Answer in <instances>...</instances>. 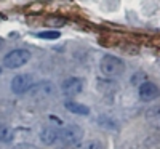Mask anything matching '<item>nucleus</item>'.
Listing matches in <instances>:
<instances>
[{"mask_svg": "<svg viewBox=\"0 0 160 149\" xmlns=\"http://www.w3.org/2000/svg\"><path fill=\"white\" fill-rule=\"evenodd\" d=\"M0 74H2V67H0Z\"/></svg>", "mask_w": 160, "mask_h": 149, "instance_id": "18", "label": "nucleus"}, {"mask_svg": "<svg viewBox=\"0 0 160 149\" xmlns=\"http://www.w3.org/2000/svg\"><path fill=\"white\" fill-rule=\"evenodd\" d=\"M29 91H32L34 96H38V98H48L51 96L53 93H55V87H53V84L50 82H40L38 85H32L29 88Z\"/></svg>", "mask_w": 160, "mask_h": 149, "instance_id": "8", "label": "nucleus"}, {"mask_svg": "<svg viewBox=\"0 0 160 149\" xmlns=\"http://www.w3.org/2000/svg\"><path fill=\"white\" fill-rule=\"evenodd\" d=\"M3 45H5V40H3V37H0V50L3 48Z\"/></svg>", "mask_w": 160, "mask_h": 149, "instance_id": "17", "label": "nucleus"}, {"mask_svg": "<svg viewBox=\"0 0 160 149\" xmlns=\"http://www.w3.org/2000/svg\"><path fill=\"white\" fill-rule=\"evenodd\" d=\"M146 120L151 122V124H160V106H152L149 107L144 114Z\"/></svg>", "mask_w": 160, "mask_h": 149, "instance_id": "12", "label": "nucleus"}, {"mask_svg": "<svg viewBox=\"0 0 160 149\" xmlns=\"http://www.w3.org/2000/svg\"><path fill=\"white\" fill-rule=\"evenodd\" d=\"M83 140V128L80 125L71 124L66 125L64 128H59V141L68 144V146H75Z\"/></svg>", "mask_w": 160, "mask_h": 149, "instance_id": "3", "label": "nucleus"}, {"mask_svg": "<svg viewBox=\"0 0 160 149\" xmlns=\"http://www.w3.org/2000/svg\"><path fill=\"white\" fill-rule=\"evenodd\" d=\"M13 149H37V147L32 146V144H18V146H15Z\"/></svg>", "mask_w": 160, "mask_h": 149, "instance_id": "15", "label": "nucleus"}, {"mask_svg": "<svg viewBox=\"0 0 160 149\" xmlns=\"http://www.w3.org/2000/svg\"><path fill=\"white\" fill-rule=\"evenodd\" d=\"M31 59V51L26 48H15L7 53L3 58V66L8 69H19Z\"/></svg>", "mask_w": 160, "mask_h": 149, "instance_id": "2", "label": "nucleus"}, {"mask_svg": "<svg viewBox=\"0 0 160 149\" xmlns=\"http://www.w3.org/2000/svg\"><path fill=\"white\" fill-rule=\"evenodd\" d=\"M96 122H98V125H101L102 128H108V130H115L117 128V122L112 120L109 116H98Z\"/></svg>", "mask_w": 160, "mask_h": 149, "instance_id": "13", "label": "nucleus"}, {"mask_svg": "<svg viewBox=\"0 0 160 149\" xmlns=\"http://www.w3.org/2000/svg\"><path fill=\"white\" fill-rule=\"evenodd\" d=\"M72 149H102V141L98 140V138H91V140H87V141L82 140Z\"/></svg>", "mask_w": 160, "mask_h": 149, "instance_id": "10", "label": "nucleus"}, {"mask_svg": "<svg viewBox=\"0 0 160 149\" xmlns=\"http://www.w3.org/2000/svg\"><path fill=\"white\" fill-rule=\"evenodd\" d=\"M61 90L66 96H75V95H78L83 90V82H82V79H78V77H69L62 82Z\"/></svg>", "mask_w": 160, "mask_h": 149, "instance_id": "5", "label": "nucleus"}, {"mask_svg": "<svg viewBox=\"0 0 160 149\" xmlns=\"http://www.w3.org/2000/svg\"><path fill=\"white\" fill-rule=\"evenodd\" d=\"M38 138L45 146H53L59 141V128L53 127V125H47L40 130Z\"/></svg>", "mask_w": 160, "mask_h": 149, "instance_id": "6", "label": "nucleus"}, {"mask_svg": "<svg viewBox=\"0 0 160 149\" xmlns=\"http://www.w3.org/2000/svg\"><path fill=\"white\" fill-rule=\"evenodd\" d=\"M38 39H45V40H56L61 37L59 31H43V32H37Z\"/></svg>", "mask_w": 160, "mask_h": 149, "instance_id": "14", "label": "nucleus"}, {"mask_svg": "<svg viewBox=\"0 0 160 149\" xmlns=\"http://www.w3.org/2000/svg\"><path fill=\"white\" fill-rule=\"evenodd\" d=\"M99 71L106 77H120L125 71V63L118 56L104 55L99 59Z\"/></svg>", "mask_w": 160, "mask_h": 149, "instance_id": "1", "label": "nucleus"}, {"mask_svg": "<svg viewBox=\"0 0 160 149\" xmlns=\"http://www.w3.org/2000/svg\"><path fill=\"white\" fill-rule=\"evenodd\" d=\"M66 109L72 114H77V116H88L90 114V109L85 106V104H80V103H75V101H68L64 104Z\"/></svg>", "mask_w": 160, "mask_h": 149, "instance_id": "9", "label": "nucleus"}, {"mask_svg": "<svg viewBox=\"0 0 160 149\" xmlns=\"http://www.w3.org/2000/svg\"><path fill=\"white\" fill-rule=\"evenodd\" d=\"M64 19H48V24H64Z\"/></svg>", "mask_w": 160, "mask_h": 149, "instance_id": "16", "label": "nucleus"}, {"mask_svg": "<svg viewBox=\"0 0 160 149\" xmlns=\"http://www.w3.org/2000/svg\"><path fill=\"white\" fill-rule=\"evenodd\" d=\"M160 90L155 84L152 82H142L139 84V98L142 101H152L155 98H158Z\"/></svg>", "mask_w": 160, "mask_h": 149, "instance_id": "7", "label": "nucleus"}, {"mask_svg": "<svg viewBox=\"0 0 160 149\" xmlns=\"http://www.w3.org/2000/svg\"><path fill=\"white\" fill-rule=\"evenodd\" d=\"M15 140V130L8 125H0V143H11Z\"/></svg>", "mask_w": 160, "mask_h": 149, "instance_id": "11", "label": "nucleus"}, {"mask_svg": "<svg viewBox=\"0 0 160 149\" xmlns=\"http://www.w3.org/2000/svg\"><path fill=\"white\" fill-rule=\"evenodd\" d=\"M32 84H34V79L31 74H18L11 79V91L16 95H22L29 91Z\"/></svg>", "mask_w": 160, "mask_h": 149, "instance_id": "4", "label": "nucleus"}]
</instances>
